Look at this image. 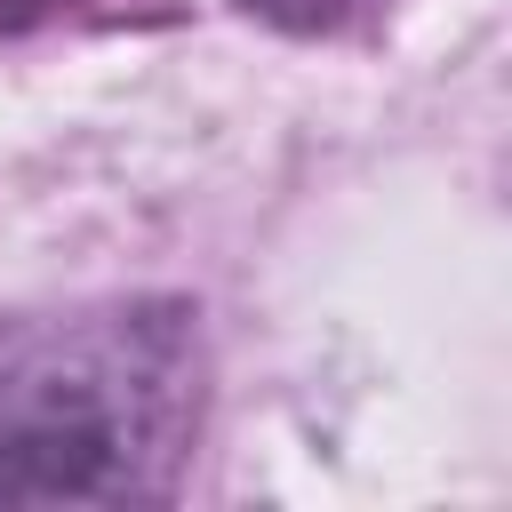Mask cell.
<instances>
[{"instance_id":"cell-1","label":"cell","mask_w":512,"mask_h":512,"mask_svg":"<svg viewBox=\"0 0 512 512\" xmlns=\"http://www.w3.org/2000/svg\"><path fill=\"white\" fill-rule=\"evenodd\" d=\"M208 344L176 296L0 320V512L160 504L200 440Z\"/></svg>"},{"instance_id":"cell-2","label":"cell","mask_w":512,"mask_h":512,"mask_svg":"<svg viewBox=\"0 0 512 512\" xmlns=\"http://www.w3.org/2000/svg\"><path fill=\"white\" fill-rule=\"evenodd\" d=\"M48 8H64V0H0V24H32V16H48Z\"/></svg>"}]
</instances>
